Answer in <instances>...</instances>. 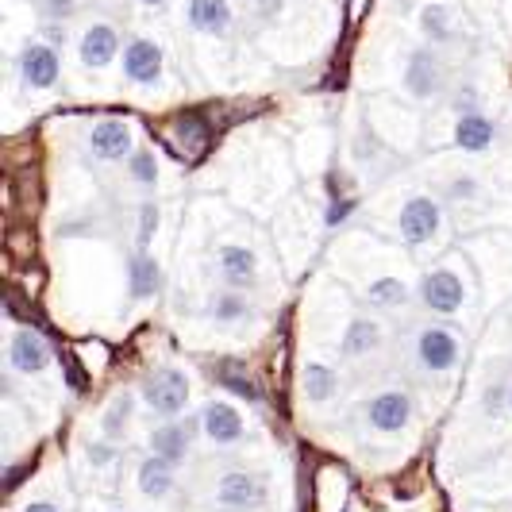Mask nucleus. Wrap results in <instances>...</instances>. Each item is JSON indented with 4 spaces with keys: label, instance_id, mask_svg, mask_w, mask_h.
<instances>
[{
    "label": "nucleus",
    "instance_id": "21",
    "mask_svg": "<svg viewBox=\"0 0 512 512\" xmlns=\"http://www.w3.org/2000/svg\"><path fill=\"white\" fill-rule=\"evenodd\" d=\"M301 389H305V397L312 405H324V401H332L335 389H339V374H335L332 366H324V362H308L305 374H301Z\"/></svg>",
    "mask_w": 512,
    "mask_h": 512
},
{
    "label": "nucleus",
    "instance_id": "13",
    "mask_svg": "<svg viewBox=\"0 0 512 512\" xmlns=\"http://www.w3.org/2000/svg\"><path fill=\"white\" fill-rule=\"evenodd\" d=\"M89 151L97 154L101 162H120L131 154V128L124 120H101L97 128L89 131Z\"/></svg>",
    "mask_w": 512,
    "mask_h": 512
},
{
    "label": "nucleus",
    "instance_id": "23",
    "mask_svg": "<svg viewBox=\"0 0 512 512\" xmlns=\"http://www.w3.org/2000/svg\"><path fill=\"white\" fill-rule=\"evenodd\" d=\"M420 27L432 43H451L455 39V24H451V8L447 4H428L420 12Z\"/></svg>",
    "mask_w": 512,
    "mask_h": 512
},
{
    "label": "nucleus",
    "instance_id": "17",
    "mask_svg": "<svg viewBox=\"0 0 512 512\" xmlns=\"http://www.w3.org/2000/svg\"><path fill=\"white\" fill-rule=\"evenodd\" d=\"M455 143L470 154L489 151V147H493V120H489L486 112H478V108L462 112L459 124H455Z\"/></svg>",
    "mask_w": 512,
    "mask_h": 512
},
{
    "label": "nucleus",
    "instance_id": "11",
    "mask_svg": "<svg viewBox=\"0 0 512 512\" xmlns=\"http://www.w3.org/2000/svg\"><path fill=\"white\" fill-rule=\"evenodd\" d=\"M201 428H205V436L216 443V447H231V443H239L243 439V416L235 405L228 401H208L205 412H201Z\"/></svg>",
    "mask_w": 512,
    "mask_h": 512
},
{
    "label": "nucleus",
    "instance_id": "32",
    "mask_svg": "<svg viewBox=\"0 0 512 512\" xmlns=\"http://www.w3.org/2000/svg\"><path fill=\"white\" fill-rule=\"evenodd\" d=\"M351 212H355V201H332V208H328L324 220H328V228H335V224H343Z\"/></svg>",
    "mask_w": 512,
    "mask_h": 512
},
{
    "label": "nucleus",
    "instance_id": "27",
    "mask_svg": "<svg viewBox=\"0 0 512 512\" xmlns=\"http://www.w3.org/2000/svg\"><path fill=\"white\" fill-rule=\"evenodd\" d=\"M216 378H220V385H224V389H231L235 397L262 401V393L255 389V382H251V378H239V374H235V366H220V374H216Z\"/></svg>",
    "mask_w": 512,
    "mask_h": 512
},
{
    "label": "nucleus",
    "instance_id": "39",
    "mask_svg": "<svg viewBox=\"0 0 512 512\" xmlns=\"http://www.w3.org/2000/svg\"><path fill=\"white\" fill-rule=\"evenodd\" d=\"M255 4H258V0H255Z\"/></svg>",
    "mask_w": 512,
    "mask_h": 512
},
{
    "label": "nucleus",
    "instance_id": "19",
    "mask_svg": "<svg viewBox=\"0 0 512 512\" xmlns=\"http://www.w3.org/2000/svg\"><path fill=\"white\" fill-rule=\"evenodd\" d=\"M378 343H382V328H378L374 320H366V316H355V320L347 324V332H343L339 355H343V359H362V355L378 351Z\"/></svg>",
    "mask_w": 512,
    "mask_h": 512
},
{
    "label": "nucleus",
    "instance_id": "12",
    "mask_svg": "<svg viewBox=\"0 0 512 512\" xmlns=\"http://www.w3.org/2000/svg\"><path fill=\"white\" fill-rule=\"evenodd\" d=\"M116 54H120V35H116V27H112V24L85 27L81 47H77L81 66H89V70H104V66H108Z\"/></svg>",
    "mask_w": 512,
    "mask_h": 512
},
{
    "label": "nucleus",
    "instance_id": "24",
    "mask_svg": "<svg viewBox=\"0 0 512 512\" xmlns=\"http://www.w3.org/2000/svg\"><path fill=\"white\" fill-rule=\"evenodd\" d=\"M131 409H135L131 393H116V397H112V405L104 409V420H101L104 436L108 439L124 436V432H128V424H131Z\"/></svg>",
    "mask_w": 512,
    "mask_h": 512
},
{
    "label": "nucleus",
    "instance_id": "9",
    "mask_svg": "<svg viewBox=\"0 0 512 512\" xmlns=\"http://www.w3.org/2000/svg\"><path fill=\"white\" fill-rule=\"evenodd\" d=\"M405 89L416 101H432L443 89V62L432 51H412L405 66Z\"/></svg>",
    "mask_w": 512,
    "mask_h": 512
},
{
    "label": "nucleus",
    "instance_id": "30",
    "mask_svg": "<svg viewBox=\"0 0 512 512\" xmlns=\"http://www.w3.org/2000/svg\"><path fill=\"white\" fill-rule=\"evenodd\" d=\"M509 397H512V385H489L486 389V397H482V409H486V416H493L497 420V412L501 409H509Z\"/></svg>",
    "mask_w": 512,
    "mask_h": 512
},
{
    "label": "nucleus",
    "instance_id": "28",
    "mask_svg": "<svg viewBox=\"0 0 512 512\" xmlns=\"http://www.w3.org/2000/svg\"><path fill=\"white\" fill-rule=\"evenodd\" d=\"M154 231H158V205L147 201V205L139 208V251H147V247H151Z\"/></svg>",
    "mask_w": 512,
    "mask_h": 512
},
{
    "label": "nucleus",
    "instance_id": "37",
    "mask_svg": "<svg viewBox=\"0 0 512 512\" xmlns=\"http://www.w3.org/2000/svg\"><path fill=\"white\" fill-rule=\"evenodd\" d=\"M143 4H147V8H158V4H166V0H143Z\"/></svg>",
    "mask_w": 512,
    "mask_h": 512
},
{
    "label": "nucleus",
    "instance_id": "7",
    "mask_svg": "<svg viewBox=\"0 0 512 512\" xmlns=\"http://www.w3.org/2000/svg\"><path fill=\"white\" fill-rule=\"evenodd\" d=\"M216 501L224 505V509H258L262 501H266V482L258 478V474H247V470H231L220 478V486H216Z\"/></svg>",
    "mask_w": 512,
    "mask_h": 512
},
{
    "label": "nucleus",
    "instance_id": "38",
    "mask_svg": "<svg viewBox=\"0 0 512 512\" xmlns=\"http://www.w3.org/2000/svg\"><path fill=\"white\" fill-rule=\"evenodd\" d=\"M509 412H512V397H509Z\"/></svg>",
    "mask_w": 512,
    "mask_h": 512
},
{
    "label": "nucleus",
    "instance_id": "35",
    "mask_svg": "<svg viewBox=\"0 0 512 512\" xmlns=\"http://www.w3.org/2000/svg\"><path fill=\"white\" fill-rule=\"evenodd\" d=\"M24 512H62V509H58L54 501H31V505H27Z\"/></svg>",
    "mask_w": 512,
    "mask_h": 512
},
{
    "label": "nucleus",
    "instance_id": "15",
    "mask_svg": "<svg viewBox=\"0 0 512 512\" xmlns=\"http://www.w3.org/2000/svg\"><path fill=\"white\" fill-rule=\"evenodd\" d=\"M189 443H193V424H181V420H166L151 432V451L174 466L189 459Z\"/></svg>",
    "mask_w": 512,
    "mask_h": 512
},
{
    "label": "nucleus",
    "instance_id": "3",
    "mask_svg": "<svg viewBox=\"0 0 512 512\" xmlns=\"http://www.w3.org/2000/svg\"><path fill=\"white\" fill-rule=\"evenodd\" d=\"M439 224H443V208H439L436 197H409L405 208H401V239L409 247H424L439 235Z\"/></svg>",
    "mask_w": 512,
    "mask_h": 512
},
{
    "label": "nucleus",
    "instance_id": "33",
    "mask_svg": "<svg viewBox=\"0 0 512 512\" xmlns=\"http://www.w3.org/2000/svg\"><path fill=\"white\" fill-rule=\"evenodd\" d=\"M43 12H47L51 20H66V16L74 12V0H43Z\"/></svg>",
    "mask_w": 512,
    "mask_h": 512
},
{
    "label": "nucleus",
    "instance_id": "22",
    "mask_svg": "<svg viewBox=\"0 0 512 512\" xmlns=\"http://www.w3.org/2000/svg\"><path fill=\"white\" fill-rule=\"evenodd\" d=\"M409 301V285L401 278H378L366 289V305L370 308H401Z\"/></svg>",
    "mask_w": 512,
    "mask_h": 512
},
{
    "label": "nucleus",
    "instance_id": "31",
    "mask_svg": "<svg viewBox=\"0 0 512 512\" xmlns=\"http://www.w3.org/2000/svg\"><path fill=\"white\" fill-rule=\"evenodd\" d=\"M85 459H89V466H108V462H116V447L112 443H89V451H85Z\"/></svg>",
    "mask_w": 512,
    "mask_h": 512
},
{
    "label": "nucleus",
    "instance_id": "29",
    "mask_svg": "<svg viewBox=\"0 0 512 512\" xmlns=\"http://www.w3.org/2000/svg\"><path fill=\"white\" fill-rule=\"evenodd\" d=\"M131 178L139 181V185H154V178H158V162H154L151 151H139L135 158H131Z\"/></svg>",
    "mask_w": 512,
    "mask_h": 512
},
{
    "label": "nucleus",
    "instance_id": "34",
    "mask_svg": "<svg viewBox=\"0 0 512 512\" xmlns=\"http://www.w3.org/2000/svg\"><path fill=\"white\" fill-rule=\"evenodd\" d=\"M451 197H462V201H470V197H478V181H470V178L451 181Z\"/></svg>",
    "mask_w": 512,
    "mask_h": 512
},
{
    "label": "nucleus",
    "instance_id": "1",
    "mask_svg": "<svg viewBox=\"0 0 512 512\" xmlns=\"http://www.w3.org/2000/svg\"><path fill=\"white\" fill-rule=\"evenodd\" d=\"M143 401H147V409L154 416L174 420L189 405V378L181 370H174V366H158L154 374H147V382H143Z\"/></svg>",
    "mask_w": 512,
    "mask_h": 512
},
{
    "label": "nucleus",
    "instance_id": "26",
    "mask_svg": "<svg viewBox=\"0 0 512 512\" xmlns=\"http://www.w3.org/2000/svg\"><path fill=\"white\" fill-rule=\"evenodd\" d=\"M212 316H216V320H224V324L243 320V316H247V301H243V297H235V293H216V301H212Z\"/></svg>",
    "mask_w": 512,
    "mask_h": 512
},
{
    "label": "nucleus",
    "instance_id": "16",
    "mask_svg": "<svg viewBox=\"0 0 512 512\" xmlns=\"http://www.w3.org/2000/svg\"><path fill=\"white\" fill-rule=\"evenodd\" d=\"M135 478H139V493H143V497L162 501V497L174 493V462H166L162 455H147V459L139 462Z\"/></svg>",
    "mask_w": 512,
    "mask_h": 512
},
{
    "label": "nucleus",
    "instance_id": "25",
    "mask_svg": "<svg viewBox=\"0 0 512 512\" xmlns=\"http://www.w3.org/2000/svg\"><path fill=\"white\" fill-rule=\"evenodd\" d=\"M178 139H181V151H185V143H189V158H197V154L208 147V124L201 116H181L178 120Z\"/></svg>",
    "mask_w": 512,
    "mask_h": 512
},
{
    "label": "nucleus",
    "instance_id": "20",
    "mask_svg": "<svg viewBox=\"0 0 512 512\" xmlns=\"http://www.w3.org/2000/svg\"><path fill=\"white\" fill-rule=\"evenodd\" d=\"M128 289L135 301H147L162 289V270L147 251H135L128 262Z\"/></svg>",
    "mask_w": 512,
    "mask_h": 512
},
{
    "label": "nucleus",
    "instance_id": "14",
    "mask_svg": "<svg viewBox=\"0 0 512 512\" xmlns=\"http://www.w3.org/2000/svg\"><path fill=\"white\" fill-rule=\"evenodd\" d=\"M216 266H220L224 285H231V289H255L258 285V262L247 247H220Z\"/></svg>",
    "mask_w": 512,
    "mask_h": 512
},
{
    "label": "nucleus",
    "instance_id": "36",
    "mask_svg": "<svg viewBox=\"0 0 512 512\" xmlns=\"http://www.w3.org/2000/svg\"><path fill=\"white\" fill-rule=\"evenodd\" d=\"M258 8H262V16H274L282 8V0H258Z\"/></svg>",
    "mask_w": 512,
    "mask_h": 512
},
{
    "label": "nucleus",
    "instance_id": "8",
    "mask_svg": "<svg viewBox=\"0 0 512 512\" xmlns=\"http://www.w3.org/2000/svg\"><path fill=\"white\" fill-rule=\"evenodd\" d=\"M58 74H62V62L51 43H27L20 54V77L27 89H51Z\"/></svg>",
    "mask_w": 512,
    "mask_h": 512
},
{
    "label": "nucleus",
    "instance_id": "2",
    "mask_svg": "<svg viewBox=\"0 0 512 512\" xmlns=\"http://www.w3.org/2000/svg\"><path fill=\"white\" fill-rule=\"evenodd\" d=\"M459 359H462V343L451 328H439V324L420 328V335H416V362H420V370H428V374H451L459 366Z\"/></svg>",
    "mask_w": 512,
    "mask_h": 512
},
{
    "label": "nucleus",
    "instance_id": "18",
    "mask_svg": "<svg viewBox=\"0 0 512 512\" xmlns=\"http://www.w3.org/2000/svg\"><path fill=\"white\" fill-rule=\"evenodd\" d=\"M189 24L201 35H228L231 4L228 0H189Z\"/></svg>",
    "mask_w": 512,
    "mask_h": 512
},
{
    "label": "nucleus",
    "instance_id": "6",
    "mask_svg": "<svg viewBox=\"0 0 512 512\" xmlns=\"http://www.w3.org/2000/svg\"><path fill=\"white\" fill-rule=\"evenodd\" d=\"M51 366V347H47V339L35 332V328H20V332L12 335V343H8V370H16V374H43Z\"/></svg>",
    "mask_w": 512,
    "mask_h": 512
},
{
    "label": "nucleus",
    "instance_id": "5",
    "mask_svg": "<svg viewBox=\"0 0 512 512\" xmlns=\"http://www.w3.org/2000/svg\"><path fill=\"white\" fill-rule=\"evenodd\" d=\"M366 420H370V428H374V432H382V436H397L401 428H409L412 397L405 393V389H382V393H374V397H370V405H366Z\"/></svg>",
    "mask_w": 512,
    "mask_h": 512
},
{
    "label": "nucleus",
    "instance_id": "4",
    "mask_svg": "<svg viewBox=\"0 0 512 512\" xmlns=\"http://www.w3.org/2000/svg\"><path fill=\"white\" fill-rule=\"evenodd\" d=\"M420 305L439 316H455L466 305V285L455 270H432L420 278Z\"/></svg>",
    "mask_w": 512,
    "mask_h": 512
},
{
    "label": "nucleus",
    "instance_id": "10",
    "mask_svg": "<svg viewBox=\"0 0 512 512\" xmlns=\"http://www.w3.org/2000/svg\"><path fill=\"white\" fill-rule=\"evenodd\" d=\"M124 77L131 85H154L162 77V47L151 39H131L124 47Z\"/></svg>",
    "mask_w": 512,
    "mask_h": 512
}]
</instances>
